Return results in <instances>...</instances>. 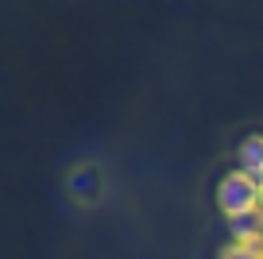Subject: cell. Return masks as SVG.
I'll return each mask as SVG.
<instances>
[{
	"instance_id": "obj_2",
	"label": "cell",
	"mask_w": 263,
	"mask_h": 259,
	"mask_svg": "<svg viewBox=\"0 0 263 259\" xmlns=\"http://www.w3.org/2000/svg\"><path fill=\"white\" fill-rule=\"evenodd\" d=\"M240 166H248V170H255L263 178V136L259 132H252V136H244V143H240Z\"/></svg>"
},
{
	"instance_id": "obj_1",
	"label": "cell",
	"mask_w": 263,
	"mask_h": 259,
	"mask_svg": "<svg viewBox=\"0 0 263 259\" xmlns=\"http://www.w3.org/2000/svg\"><path fill=\"white\" fill-rule=\"evenodd\" d=\"M255 190H259V174L236 162V166H232L229 174L217 182V201H240V197L255 194Z\"/></svg>"
}]
</instances>
